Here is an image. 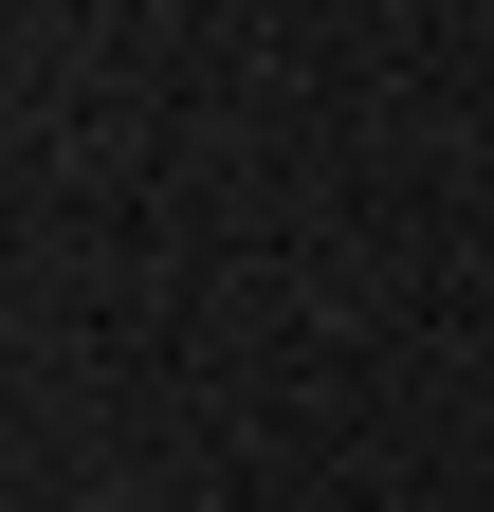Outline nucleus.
Returning a JSON list of instances; mask_svg holds the SVG:
<instances>
[]
</instances>
